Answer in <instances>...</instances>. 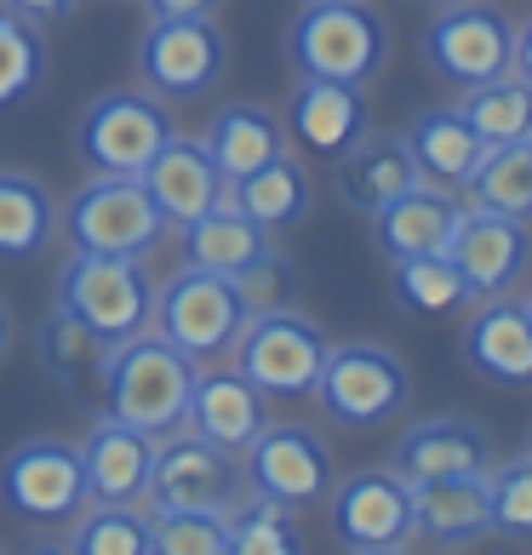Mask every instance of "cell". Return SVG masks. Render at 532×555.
Instances as JSON below:
<instances>
[{"instance_id": "cell-15", "label": "cell", "mask_w": 532, "mask_h": 555, "mask_svg": "<svg viewBox=\"0 0 532 555\" xmlns=\"http://www.w3.org/2000/svg\"><path fill=\"white\" fill-rule=\"evenodd\" d=\"M446 258H453L469 304L504 298V293H516L521 275L532 270V230H527V218L464 207L458 223H453V241H446Z\"/></svg>"}, {"instance_id": "cell-6", "label": "cell", "mask_w": 532, "mask_h": 555, "mask_svg": "<svg viewBox=\"0 0 532 555\" xmlns=\"http://www.w3.org/2000/svg\"><path fill=\"white\" fill-rule=\"evenodd\" d=\"M92 504L87 492V469H80V447L57 441V436H35L17 441L7 459H0V509L24 527L40 532H64L80 509Z\"/></svg>"}, {"instance_id": "cell-30", "label": "cell", "mask_w": 532, "mask_h": 555, "mask_svg": "<svg viewBox=\"0 0 532 555\" xmlns=\"http://www.w3.org/2000/svg\"><path fill=\"white\" fill-rule=\"evenodd\" d=\"M57 241V201L29 172H0V258L29 263Z\"/></svg>"}, {"instance_id": "cell-29", "label": "cell", "mask_w": 532, "mask_h": 555, "mask_svg": "<svg viewBox=\"0 0 532 555\" xmlns=\"http://www.w3.org/2000/svg\"><path fill=\"white\" fill-rule=\"evenodd\" d=\"M230 201L241 212H247L252 223H263V230H293V223H303V212H310V172H303V160L293 150H281L275 160H263V167H252L247 178L230 183Z\"/></svg>"}, {"instance_id": "cell-2", "label": "cell", "mask_w": 532, "mask_h": 555, "mask_svg": "<svg viewBox=\"0 0 532 555\" xmlns=\"http://www.w3.org/2000/svg\"><path fill=\"white\" fill-rule=\"evenodd\" d=\"M286 57L298 80L366 87L390 64V24L366 0H303V12L286 29Z\"/></svg>"}, {"instance_id": "cell-9", "label": "cell", "mask_w": 532, "mask_h": 555, "mask_svg": "<svg viewBox=\"0 0 532 555\" xmlns=\"http://www.w3.org/2000/svg\"><path fill=\"white\" fill-rule=\"evenodd\" d=\"M424 64L458 92L486 87V80L516 69V24L493 0H453L424 29Z\"/></svg>"}, {"instance_id": "cell-25", "label": "cell", "mask_w": 532, "mask_h": 555, "mask_svg": "<svg viewBox=\"0 0 532 555\" xmlns=\"http://www.w3.org/2000/svg\"><path fill=\"white\" fill-rule=\"evenodd\" d=\"M270 246H275L270 230L252 223L235 201H218L212 212H200L178 230V258L190 263V270H212V275H241L252 258L270 253Z\"/></svg>"}, {"instance_id": "cell-17", "label": "cell", "mask_w": 532, "mask_h": 555, "mask_svg": "<svg viewBox=\"0 0 532 555\" xmlns=\"http://www.w3.org/2000/svg\"><path fill=\"white\" fill-rule=\"evenodd\" d=\"M270 424V396L241 373V366H200L190 384V406H183V429L223 452H247L252 436Z\"/></svg>"}, {"instance_id": "cell-33", "label": "cell", "mask_w": 532, "mask_h": 555, "mask_svg": "<svg viewBox=\"0 0 532 555\" xmlns=\"http://www.w3.org/2000/svg\"><path fill=\"white\" fill-rule=\"evenodd\" d=\"M390 298L406 315H453L469 304L464 281L446 253H424V258H395L390 263Z\"/></svg>"}, {"instance_id": "cell-42", "label": "cell", "mask_w": 532, "mask_h": 555, "mask_svg": "<svg viewBox=\"0 0 532 555\" xmlns=\"http://www.w3.org/2000/svg\"><path fill=\"white\" fill-rule=\"evenodd\" d=\"M516 75H521L527 87H532V17H527V24L516 29Z\"/></svg>"}, {"instance_id": "cell-41", "label": "cell", "mask_w": 532, "mask_h": 555, "mask_svg": "<svg viewBox=\"0 0 532 555\" xmlns=\"http://www.w3.org/2000/svg\"><path fill=\"white\" fill-rule=\"evenodd\" d=\"M150 17H218L223 0H143Z\"/></svg>"}, {"instance_id": "cell-19", "label": "cell", "mask_w": 532, "mask_h": 555, "mask_svg": "<svg viewBox=\"0 0 532 555\" xmlns=\"http://www.w3.org/2000/svg\"><path fill=\"white\" fill-rule=\"evenodd\" d=\"M464 366L493 389H532V315L521 298H481L464 326Z\"/></svg>"}, {"instance_id": "cell-21", "label": "cell", "mask_w": 532, "mask_h": 555, "mask_svg": "<svg viewBox=\"0 0 532 555\" xmlns=\"http://www.w3.org/2000/svg\"><path fill=\"white\" fill-rule=\"evenodd\" d=\"M418 183V167H413V150H406L401 132H373L366 127L350 150L333 160V190L350 212L373 218L384 201H395L401 190Z\"/></svg>"}, {"instance_id": "cell-26", "label": "cell", "mask_w": 532, "mask_h": 555, "mask_svg": "<svg viewBox=\"0 0 532 555\" xmlns=\"http://www.w3.org/2000/svg\"><path fill=\"white\" fill-rule=\"evenodd\" d=\"M104 356L109 344L92 333L87 321H75L69 310H52L47 321L35 326V361L57 389H69L75 401L98 406V389H104Z\"/></svg>"}, {"instance_id": "cell-1", "label": "cell", "mask_w": 532, "mask_h": 555, "mask_svg": "<svg viewBox=\"0 0 532 555\" xmlns=\"http://www.w3.org/2000/svg\"><path fill=\"white\" fill-rule=\"evenodd\" d=\"M195 373H200V361H190L172 338H160L155 326H143V333L109 344L98 406H109L115 418L138 424L143 436L167 441L183 429V406H190Z\"/></svg>"}, {"instance_id": "cell-20", "label": "cell", "mask_w": 532, "mask_h": 555, "mask_svg": "<svg viewBox=\"0 0 532 555\" xmlns=\"http://www.w3.org/2000/svg\"><path fill=\"white\" fill-rule=\"evenodd\" d=\"M138 183L150 190L155 212L167 218V230H183L190 218L212 212L218 201H230V178H223L218 160L200 150V138H172L167 150L138 172Z\"/></svg>"}, {"instance_id": "cell-5", "label": "cell", "mask_w": 532, "mask_h": 555, "mask_svg": "<svg viewBox=\"0 0 532 555\" xmlns=\"http://www.w3.org/2000/svg\"><path fill=\"white\" fill-rule=\"evenodd\" d=\"M172 138H178L172 109L150 87H115L104 98H92L75 120V155L87 172L138 178Z\"/></svg>"}, {"instance_id": "cell-43", "label": "cell", "mask_w": 532, "mask_h": 555, "mask_svg": "<svg viewBox=\"0 0 532 555\" xmlns=\"http://www.w3.org/2000/svg\"><path fill=\"white\" fill-rule=\"evenodd\" d=\"M7 349H12V310H7V298H0V361H7Z\"/></svg>"}, {"instance_id": "cell-38", "label": "cell", "mask_w": 532, "mask_h": 555, "mask_svg": "<svg viewBox=\"0 0 532 555\" xmlns=\"http://www.w3.org/2000/svg\"><path fill=\"white\" fill-rule=\"evenodd\" d=\"M486 516L509 544H532V452L486 464Z\"/></svg>"}, {"instance_id": "cell-27", "label": "cell", "mask_w": 532, "mask_h": 555, "mask_svg": "<svg viewBox=\"0 0 532 555\" xmlns=\"http://www.w3.org/2000/svg\"><path fill=\"white\" fill-rule=\"evenodd\" d=\"M200 150L218 160L223 178H247L252 167L275 160L286 150V120L263 104H223L207 127H200Z\"/></svg>"}, {"instance_id": "cell-35", "label": "cell", "mask_w": 532, "mask_h": 555, "mask_svg": "<svg viewBox=\"0 0 532 555\" xmlns=\"http://www.w3.org/2000/svg\"><path fill=\"white\" fill-rule=\"evenodd\" d=\"M303 532H298V509H286L263 492H241L230 504V555H298Z\"/></svg>"}, {"instance_id": "cell-16", "label": "cell", "mask_w": 532, "mask_h": 555, "mask_svg": "<svg viewBox=\"0 0 532 555\" xmlns=\"http://www.w3.org/2000/svg\"><path fill=\"white\" fill-rule=\"evenodd\" d=\"M493 436L476 424V418H458V413H441V418H418L401 429V441L390 447V469L418 487V481H446V476H486L493 464Z\"/></svg>"}, {"instance_id": "cell-23", "label": "cell", "mask_w": 532, "mask_h": 555, "mask_svg": "<svg viewBox=\"0 0 532 555\" xmlns=\"http://www.w3.org/2000/svg\"><path fill=\"white\" fill-rule=\"evenodd\" d=\"M366 127H373L366 87H350V80H298L293 115H286V132H293L310 155L338 160Z\"/></svg>"}, {"instance_id": "cell-11", "label": "cell", "mask_w": 532, "mask_h": 555, "mask_svg": "<svg viewBox=\"0 0 532 555\" xmlns=\"http://www.w3.org/2000/svg\"><path fill=\"white\" fill-rule=\"evenodd\" d=\"M326 349H333V338L321 333V321H310L303 310L286 304V310H263V315H252L247 326H241L230 361L270 401H298V396L315 389Z\"/></svg>"}, {"instance_id": "cell-10", "label": "cell", "mask_w": 532, "mask_h": 555, "mask_svg": "<svg viewBox=\"0 0 532 555\" xmlns=\"http://www.w3.org/2000/svg\"><path fill=\"white\" fill-rule=\"evenodd\" d=\"M230 69V40L218 17H150L138 35V87H150L167 104L207 98Z\"/></svg>"}, {"instance_id": "cell-34", "label": "cell", "mask_w": 532, "mask_h": 555, "mask_svg": "<svg viewBox=\"0 0 532 555\" xmlns=\"http://www.w3.org/2000/svg\"><path fill=\"white\" fill-rule=\"evenodd\" d=\"M464 120L476 127L486 143H516V138H532V87L509 69L486 87H469L464 92Z\"/></svg>"}, {"instance_id": "cell-12", "label": "cell", "mask_w": 532, "mask_h": 555, "mask_svg": "<svg viewBox=\"0 0 532 555\" xmlns=\"http://www.w3.org/2000/svg\"><path fill=\"white\" fill-rule=\"evenodd\" d=\"M247 492H263L286 509H310L333 492V447L310 424H263L252 447L241 452Z\"/></svg>"}, {"instance_id": "cell-3", "label": "cell", "mask_w": 532, "mask_h": 555, "mask_svg": "<svg viewBox=\"0 0 532 555\" xmlns=\"http://www.w3.org/2000/svg\"><path fill=\"white\" fill-rule=\"evenodd\" d=\"M315 406L326 413V424L338 429H384L406 413V401H413V373H406V361L395 356L390 344H333L321 361V378H315Z\"/></svg>"}, {"instance_id": "cell-44", "label": "cell", "mask_w": 532, "mask_h": 555, "mask_svg": "<svg viewBox=\"0 0 532 555\" xmlns=\"http://www.w3.org/2000/svg\"><path fill=\"white\" fill-rule=\"evenodd\" d=\"M521 310H527V315H532V293H527V298H521Z\"/></svg>"}, {"instance_id": "cell-18", "label": "cell", "mask_w": 532, "mask_h": 555, "mask_svg": "<svg viewBox=\"0 0 532 555\" xmlns=\"http://www.w3.org/2000/svg\"><path fill=\"white\" fill-rule=\"evenodd\" d=\"M75 447H80L92 504H143L150 469H155V436H143L138 424L104 413V418H92V429Z\"/></svg>"}, {"instance_id": "cell-13", "label": "cell", "mask_w": 532, "mask_h": 555, "mask_svg": "<svg viewBox=\"0 0 532 555\" xmlns=\"http://www.w3.org/2000/svg\"><path fill=\"white\" fill-rule=\"evenodd\" d=\"M333 539L350 555H395L418 539L413 527V487L395 469H355L333 481Z\"/></svg>"}, {"instance_id": "cell-24", "label": "cell", "mask_w": 532, "mask_h": 555, "mask_svg": "<svg viewBox=\"0 0 532 555\" xmlns=\"http://www.w3.org/2000/svg\"><path fill=\"white\" fill-rule=\"evenodd\" d=\"M406 150H413V167L424 183H441V190L464 195V183L476 178L481 155H486V138L464 120V109H424L413 115V127L401 132Z\"/></svg>"}, {"instance_id": "cell-40", "label": "cell", "mask_w": 532, "mask_h": 555, "mask_svg": "<svg viewBox=\"0 0 532 555\" xmlns=\"http://www.w3.org/2000/svg\"><path fill=\"white\" fill-rule=\"evenodd\" d=\"M0 7L17 12V17H29L35 29H57V24H69V17H75L80 0H0Z\"/></svg>"}, {"instance_id": "cell-37", "label": "cell", "mask_w": 532, "mask_h": 555, "mask_svg": "<svg viewBox=\"0 0 532 555\" xmlns=\"http://www.w3.org/2000/svg\"><path fill=\"white\" fill-rule=\"evenodd\" d=\"M150 555H230V509H150Z\"/></svg>"}, {"instance_id": "cell-8", "label": "cell", "mask_w": 532, "mask_h": 555, "mask_svg": "<svg viewBox=\"0 0 532 555\" xmlns=\"http://www.w3.org/2000/svg\"><path fill=\"white\" fill-rule=\"evenodd\" d=\"M247 304H241L235 281L230 275H212V270H190L183 263L178 275H167L155 286V315L150 326L160 338H172L190 361H223L247 326Z\"/></svg>"}, {"instance_id": "cell-14", "label": "cell", "mask_w": 532, "mask_h": 555, "mask_svg": "<svg viewBox=\"0 0 532 555\" xmlns=\"http://www.w3.org/2000/svg\"><path fill=\"white\" fill-rule=\"evenodd\" d=\"M241 492H247L241 452H223L190 436V429L155 441V469H150V492H143L150 509H230Z\"/></svg>"}, {"instance_id": "cell-39", "label": "cell", "mask_w": 532, "mask_h": 555, "mask_svg": "<svg viewBox=\"0 0 532 555\" xmlns=\"http://www.w3.org/2000/svg\"><path fill=\"white\" fill-rule=\"evenodd\" d=\"M235 281V293H241V304H247V315H263V310H286V304L298 298V270L286 263L275 246L263 258H252L241 275H230Z\"/></svg>"}, {"instance_id": "cell-4", "label": "cell", "mask_w": 532, "mask_h": 555, "mask_svg": "<svg viewBox=\"0 0 532 555\" xmlns=\"http://www.w3.org/2000/svg\"><path fill=\"white\" fill-rule=\"evenodd\" d=\"M57 235L69 241V253L150 258L160 246V235H167V218L155 212V201L138 178L92 172L64 207H57Z\"/></svg>"}, {"instance_id": "cell-28", "label": "cell", "mask_w": 532, "mask_h": 555, "mask_svg": "<svg viewBox=\"0 0 532 555\" xmlns=\"http://www.w3.org/2000/svg\"><path fill=\"white\" fill-rule=\"evenodd\" d=\"M413 527L429 544H476L493 532L486 516V476H446L413 487Z\"/></svg>"}, {"instance_id": "cell-31", "label": "cell", "mask_w": 532, "mask_h": 555, "mask_svg": "<svg viewBox=\"0 0 532 555\" xmlns=\"http://www.w3.org/2000/svg\"><path fill=\"white\" fill-rule=\"evenodd\" d=\"M464 195H469V207L532 218V138L486 143V155H481L476 178L464 183Z\"/></svg>"}, {"instance_id": "cell-7", "label": "cell", "mask_w": 532, "mask_h": 555, "mask_svg": "<svg viewBox=\"0 0 532 555\" xmlns=\"http://www.w3.org/2000/svg\"><path fill=\"white\" fill-rule=\"evenodd\" d=\"M57 310L87 321L104 344H120L150 326L155 315V275L150 258H98V253H69L57 275Z\"/></svg>"}, {"instance_id": "cell-22", "label": "cell", "mask_w": 532, "mask_h": 555, "mask_svg": "<svg viewBox=\"0 0 532 555\" xmlns=\"http://www.w3.org/2000/svg\"><path fill=\"white\" fill-rule=\"evenodd\" d=\"M458 195L441 190V183H413V190H401L395 201H384L373 212V246L384 258H424V253H446V241H453V223H458Z\"/></svg>"}, {"instance_id": "cell-32", "label": "cell", "mask_w": 532, "mask_h": 555, "mask_svg": "<svg viewBox=\"0 0 532 555\" xmlns=\"http://www.w3.org/2000/svg\"><path fill=\"white\" fill-rule=\"evenodd\" d=\"M69 555H150V504H87L64 527Z\"/></svg>"}, {"instance_id": "cell-36", "label": "cell", "mask_w": 532, "mask_h": 555, "mask_svg": "<svg viewBox=\"0 0 532 555\" xmlns=\"http://www.w3.org/2000/svg\"><path fill=\"white\" fill-rule=\"evenodd\" d=\"M47 29H35L29 17L0 7V109L29 104L47 80Z\"/></svg>"}, {"instance_id": "cell-45", "label": "cell", "mask_w": 532, "mask_h": 555, "mask_svg": "<svg viewBox=\"0 0 532 555\" xmlns=\"http://www.w3.org/2000/svg\"><path fill=\"white\" fill-rule=\"evenodd\" d=\"M429 7H453V0H429Z\"/></svg>"}]
</instances>
